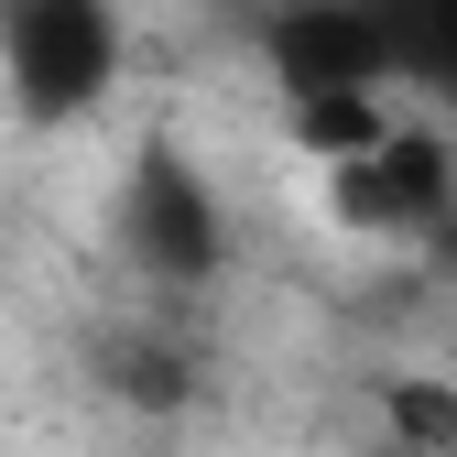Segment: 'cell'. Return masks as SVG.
<instances>
[{
	"mask_svg": "<svg viewBox=\"0 0 457 457\" xmlns=\"http://www.w3.org/2000/svg\"><path fill=\"white\" fill-rule=\"evenodd\" d=\"M392 120H403V109H392V87H349V98H295V109H283L295 153H305V163H327V175H337V163H360Z\"/></svg>",
	"mask_w": 457,
	"mask_h": 457,
	"instance_id": "6",
	"label": "cell"
},
{
	"mask_svg": "<svg viewBox=\"0 0 457 457\" xmlns=\"http://www.w3.org/2000/svg\"><path fill=\"white\" fill-rule=\"evenodd\" d=\"M327 207H337V228H360V240H414V251H436L446 218H457V120L403 109L360 163L327 175Z\"/></svg>",
	"mask_w": 457,
	"mask_h": 457,
	"instance_id": "3",
	"label": "cell"
},
{
	"mask_svg": "<svg viewBox=\"0 0 457 457\" xmlns=\"http://www.w3.org/2000/svg\"><path fill=\"white\" fill-rule=\"evenodd\" d=\"M87 370H98L109 403H131V414H186L207 392V337L186 327V305H142V316H109L87 337Z\"/></svg>",
	"mask_w": 457,
	"mask_h": 457,
	"instance_id": "5",
	"label": "cell"
},
{
	"mask_svg": "<svg viewBox=\"0 0 457 457\" xmlns=\"http://www.w3.org/2000/svg\"><path fill=\"white\" fill-rule=\"evenodd\" d=\"M381 12H392V77L457 120V0H381Z\"/></svg>",
	"mask_w": 457,
	"mask_h": 457,
	"instance_id": "7",
	"label": "cell"
},
{
	"mask_svg": "<svg viewBox=\"0 0 457 457\" xmlns=\"http://www.w3.org/2000/svg\"><path fill=\"white\" fill-rule=\"evenodd\" d=\"M262 66H272L283 109L295 98H349V87H403L381 0H272L262 12Z\"/></svg>",
	"mask_w": 457,
	"mask_h": 457,
	"instance_id": "4",
	"label": "cell"
},
{
	"mask_svg": "<svg viewBox=\"0 0 457 457\" xmlns=\"http://www.w3.org/2000/svg\"><path fill=\"white\" fill-rule=\"evenodd\" d=\"M381 446H436V457H457V381H436V370L381 381Z\"/></svg>",
	"mask_w": 457,
	"mask_h": 457,
	"instance_id": "8",
	"label": "cell"
},
{
	"mask_svg": "<svg viewBox=\"0 0 457 457\" xmlns=\"http://www.w3.org/2000/svg\"><path fill=\"white\" fill-rule=\"evenodd\" d=\"M131 66L120 0H0V98L22 131H77Z\"/></svg>",
	"mask_w": 457,
	"mask_h": 457,
	"instance_id": "2",
	"label": "cell"
},
{
	"mask_svg": "<svg viewBox=\"0 0 457 457\" xmlns=\"http://www.w3.org/2000/svg\"><path fill=\"white\" fill-rule=\"evenodd\" d=\"M109 251L142 283L153 305H196L218 295V272L240 262V228H228V196L218 175L186 153V142H142L120 163V196H109Z\"/></svg>",
	"mask_w": 457,
	"mask_h": 457,
	"instance_id": "1",
	"label": "cell"
},
{
	"mask_svg": "<svg viewBox=\"0 0 457 457\" xmlns=\"http://www.w3.org/2000/svg\"><path fill=\"white\" fill-rule=\"evenodd\" d=\"M370 457H436V446H370Z\"/></svg>",
	"mask_w": 457,
	"mask_h": 457,
	"instance_id": "10",
	"label": "cell"
},
{
	"mask_svg": "<svg viewBox=\"0 0 457 457\" xmlns=\"http://www.w3.org/2000/svg\"><path fill=\"white\" fill-rule=\"evenodd\" d=\"M425 262H436V272H446V283H457V218H446V240H436V251H425Z\"/></svg>",
	"mask_w": 457,
	"mask_h": 457,
	"instance_id": "9",
	"label": "cell"
}]
</instances>
